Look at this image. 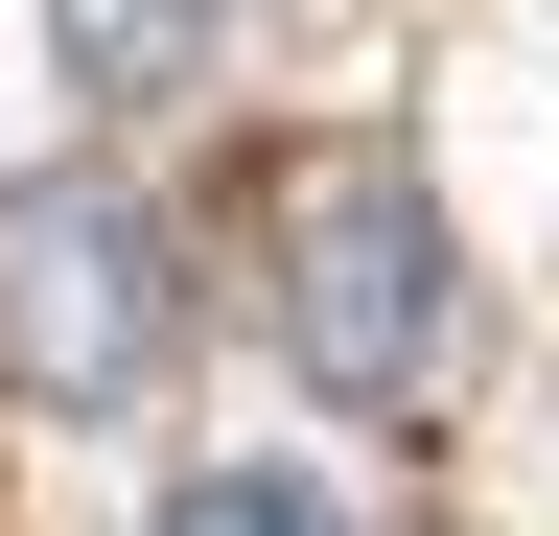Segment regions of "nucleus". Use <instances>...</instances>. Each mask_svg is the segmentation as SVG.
Returning <instances> with one entry per match:
<instances>
[{
	"label": "nucleus",
	"mask_w": 559,
	"mask_h": 536,
	"mask_svg": "<svg viewBox=\"0 0 559 536\" xmlns=\"http://www.w3.org/2000/svg\"><path fill=\"white\" fill-rule=\"evenodd\" d=\"M280 373L326 396V420H419V396L466 373V257H443V187L349 164L304 234H280Z\"/></svg>",
	"instance_id": "nucleus-1"
},
{
	"label": "nucleus",
	"mask_w": 559,
	"mask_h": 536,
	"mask_svg": "<svg viewBox=\"0 0 559 536\" xmlns=\"http://www.w3.org/2000/svg\"><path fill=\"white\" fill-rule=\"evenodd\" d=\"M164 234L117 187H0V373L24 396H140L164 373Z\"/></svg>",
	"instance_id": "nucleus-2"
},
{
	"label": "nucleus",
	"mask_w": 559,
	"mask_h": 536,
	"mask_svg": "<svg viewBox=\"0 0 559 536\" xmlns=\"http://www.w3.org/2000/svg\"><path fill=\"white\" fill-rule=\"evenodd\" d=\"M210 47H234V0H47V71L94 94V117H164V94H210Z\"/></svg>",
	"instance_id": "nucleus-3"
},
{
	"label": "nucleus",
	"mask_w": 559,
	"mask_h": 536,
	"mask_svg": "<svg viewBox=\"0 0 559 536\" xmlns=\"http://www.w3.org/2000/svg\"><path fill=\"white\" fill-rule=\"evenodd\" d=\"M140 536H349V513H326V466H164Z\"/></svg>",
	"instance_id": "nucleus-4"
}]
</instances>
